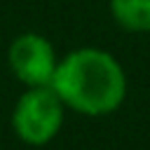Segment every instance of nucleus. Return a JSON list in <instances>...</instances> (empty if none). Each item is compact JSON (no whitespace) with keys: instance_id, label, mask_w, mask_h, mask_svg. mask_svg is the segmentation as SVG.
<instances>
[{"instance_id":"f257e3e1","label":"nucleus","mask_w":150,"mask_h":150,"mask_svg":"<svg viewBox=\"0 0 150 150\" xmlns=\"http://www.w3.org/2000/svg\"><path fill=\"white\" fill-rule=\"evenodd\" d=\"M52 89L66 108L87 117H103L124 103L127 73L110 52L77 47L59 59Z\"/></svg>"},{"instance_id":"f03ea898","label":"nucleus","mask_w":150,"mask_h":150,"mask_svg":"<svg viewBox=\"0 0 150 150\" xmlns=\"http://www.w3.org/2000/svg\"><path fill=\"white\" fill-rule=\"evenodd\" d=\"M66 105L52 84L26 87L12 110V129L26 145H47L63 127Z\"/></svg>"},{"instance_id":"7ed1b4c3","label":"nucleus","mask_w":150,"mask_h":150,"mask_svg":"<svg viewBox=\"0 0 150 150\" xmlns=\"http://www.w3.org/2000/svg\"><path fill=\"white\" fill-rule=\"evenodd\" d=\"M7 63L12 75L26 84V87H45L52 84V77L56 73V49L54 45L35 33V30H26L19 33L7 49Z\"/></svg>"},{"instance_id":"20e7f679","label":"nucleus","mask_w":150,"mask_h":150,"mask_svg":"<svg viewBox=\"0 0 150 150\" xmlns=\"http://www.w3.org/2000/svg\"><path fill=\"white\" fill-rule=\"evenodd\" d=\"M110 16L127 33H150V0H110Z\"/></svg>"}]
</instances>
